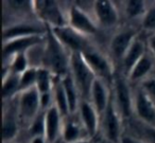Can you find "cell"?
Masks as SVG:
<instances>
[{
    "mask_svg": "<svg viewBox=\"0 0 155 143\" xmlns=\"http://www.w3.org/2000/svg\"><path fill=\"white\" fill-rule=\"evenodd\" d=\"M72 67L73 71H74L75 79H77L78 85L80 87L81 91L85 94L88 96L91 88L93 87V73L89 70L87 65L84 63L83 58L80 55L74 54L72 57Z\"/></svg>",
    "mask_w": 155,
    "mask_h": 143,
    "instance_id": "6da1fadb",
    "label": "cell"
},
{
    "mask_svg": "<svg viewBox=\"0 0 155 143\" xmlns=\"http://www.w3.org/2000/svg\"><path fill=\"white\" fill-rule=\"evenodd\" d=\"M47 60L54 71L58 73H63L66 70V60L61 48L54 38L50 37L49 47L47 51Z\"/></svg>",
    "mask_w": 155,
    "mask_h": 143,
    "instance_id": "7a4b0ae2",
    "label": "cell"
},
{
    "mask_svg": "<svg viewBox=\"0 0 155 143\" xmlns=\"http://www.w3.org/2000/svg\"><path fill=\"white\" fill-rule=\"evenodd\" d=\"M70 20H71V24L75 29H78V30H81L83 32H87V33L96 32L95 26L91 24V21L88 19V17L86 15H84L80 10L75 9V8L71 9Z\"/></svg>",
    "mask_w": 155,
    "mask_h": 143,
    "instance_id": "3957f363",
    "label": "cell"
},
{
    "mask_svg": "<svg viewBox=\"0 0 155 143\" xmlns=\"http://www.w3.org/2000/svg\"><path fill=\"white\" fill-rule=\"evenodd\" d=\"M54 33L63 43L68 45L72 49L79 50L83 47L82 38L79 35L75 34L72 30H69V29L66 28H55Z\"/></svg>",
    "mask_w": 155,
    "mask_h": 143,
    "instance_id": "277c9868",
    "label": "cell"
},
{
    "mask_svg": "<svg viewBox=\"0 0 155 143\" xmlns=\"http://www.w3.org/2000/svg\"><path fill=\"white\" fill-rule=\"evenodd\" d=\"M96 11L100 21L104 24H113L117 19L116 12L108 1H97Z\"/></svg>",
    "mask_w": 155,
    "mask_h": 143,
    "instance_id": "5b68a950",
    "label": "cell"
},
{
    "mask_svg": "<svg viewBox=\"0 0 155 143\" xmlns=\"http://www.w3.org/2000/svg\"><path fill=\"white\" fill-rule=\"evenodd\" d=\"M38 106V96L35 90H29L21 99V111L27 118L32 117Z\"/></svg>",
    "mask_w": 155,
    "mask_h": 143,
    "instance_id": "8992f818",
    "label": "cell"
},
{
    "mask_svg": "<svg viewBox=\"0 0 155 143\" xmlns=\"http://www.w3.org/2000/svg\"><path fill=\"white\" fill-rule=\"evenodd\" d=\"M137 110L142 119L149 122L155 121V109L152 106L150 100L143 93L138 94L137 99Z\"/></svg>",
    "mask_w": 155,
    "mask_h": 143,
    "instance_id": "52a82bcc",
    "label": "cell"
},
{
    "mask_svg": "<svg viewBox=\"0 0 155 143\" xmlns=\"http://www.w3.org/2000/svg\"><path fill=\"white\" fill-rule=\"evenodd\" d=\"M46 127H47V136L49 141H53L58 134V112L56 108L49 109L46 118Z\"/></svg>",
    "mask_w": 155,
    "mask_h": 143,
    "instance_id": "ba28073f",
    "label": "cell"
},
{
    "mask_svg": "<svg viewBox=\"0 0 155 143\" xmlns=\"http://www.w3.org/2000/svg\"><path fill=\"white\" fill-rule=\"evenodd\" d=\"M106 130H107V136L110 140L116 141L119 132V126H118V120L114 112L112 105H110L106 112Z\"/></svg>",
    "mask_w": 155,
    "mask_h": 143,
    "instance_id": "9c48e42d",
    "label": "cell"
},
{
    "mask_svg": "<svg viewBox=\"0 0 155 143\" xmlns=\"http://www.w3.org/2000/svg\"><path fill=\"white\" fill-rule=\"evenodd\" d=\"M85 58H86L87 63L95 69L96 71L102 75H108L110 73V68H108L107 63L105 62L104 58H102L100 55L96 53H87L85 54Z\"/></svg>",
    "mask_w": 155,
    "mask_h": 143,
    "instance_id": "30bf717a",
    "label": "cell"
},
{
    "mask_svg": "<svg viewBox=\"0 0 155 143\" xmlns=\"http://www.w3.org/2000/svg\"><path fill=\"white\" fill-rule=\"evenodd\" d=\"M117 94H118V100L121 105V109H122L123 113L125 115H130V110H131V101H130V92L127 87L122 81L118 82L117 85Z\"/></svg>",
    "mask_w": 155,
    "mask_h": 143,
    "instance_id": "8fae6325",
    "label": "cell"
},
{
    "mask_svg": "<svg viewBox=\"0 0 155 143\" xmlns=\"http://www.w3.org/2000/svg\"><path fill=\"white\" fill-rule=\"evenodd\" d=\"M132 39V33H121L119 34L113 41V51L116 54V56L120 57L123 55L125 50L127 49V46L130 45V41Z\"/></svg>",
    "mask_w": 155,
    "mask_h": 143,
    "instance_id": "7c38bea8",
    "label": "cell"
},
{
    "mask_svg": "<svg viewBox=\"0 0 155 143\" xmlns=\"http://www.w3.org/2000/svg\"><path fill=\"white\" fill-rule=\"evenodd\" d=\"M81 112H82L83 120L86 124V127L88 129L89 134L94 135L96 132V115L93 108L87 103H83L82 107H81Z\"/></svg>",
    "mask_w": 155,
    "mask_h": 143,
    "instance_id": "4fadbf2b",
    "label": "cell"
},
{
    "mask_svg": "<svg viewBox=\"0 0 155 143\" xmlns=\"http://www.w3.org/2000/svg\"><path fill=\"white\" fill-rule=\"evenodd\" d=\"M37 39L35 37H26V38H19L17 41H14L10 43L9 45L5 46V54H11L13 52L20 51L29 46L33 45L36 43Z\"/></svg>",
    "mask_w": 155,
    "mask_h": 143,
    "instance_id": "5bb4252c",
    "label": "cell"
},
{
    "mask_svg": "<svg viewBox=\"0 0 155 143\" xmlns=\"http://www.w3.org/2000/svg\"><path fill=\"white\" fill-rule=\"evenodd\" d=\"M93 93L95 98V103L98 110L102 111L105 108L106 105V93L103 86L101 85L99 81H95L93 84Z\"/></svg>",
    "mask_w": 155,
    "mask_h": 143,
    "instance_id": "9a60e30c",
    "label": "cell"
},
{
    "mask_svg": "<svg viewBox=\"0 0 155 143\" xmlns=\"http://www.w3.org/2000/svg\"><path fill=\"white\" fill-rule=\"evenodd\" d=\"M63 87L66 92L67 101H68V107L69 110L73 111L75 109V102H77V96H75L74 91V86H73L72 80L70 77H66L64 80V83H63Z\"/></svg>",
    "mask_w": 155,
    "mask_h": 143,
    "instance_id": "2e32d148",
    "label": "cell"
},
{
    "mask_svg": "<svg viewBox=\"0 0 155 143\" xmlns=\"http://www.w3.org/2000/svg\"><path fill=\"white\" fill-rule=\"evenodd\" d=\"M39 31H41L39 29L35 28V27H31V26L14 27V28L5 31V38H8V37H14V36H20V35L33 34V33H38Z\"/></svg>",
    "mask_w": 155,
    "mask_h": 143,
    "instance_id": "e0dca14e",
    "label": "cell"
},
{
    "mask_svg": "<svg viewBox=\"0 0 155 143\" xmlns=\"http://www.w3.org/2000/svg\"><path fill=\"white\" fill-rule=\"evenodd\" d=\"M44 11H45V14L50 20L56 22L58 24H61L63 22L62 16H61L60 12L58 11V9H56L53 2L44 1Z\"/></svg>",
    "mask_w": 155,
    "mask_h": 143,
    "instance_id": "ac0fdd59",
    "label": "cell"
},
{
    "mask_svg": "<svg viewBox=\"0 0 155 143\" xmlns=\"http://www.w3.org/2000/svg\"><path fill=\"white\" fill-rule=\"evenodd\" d=\"M141 52H142V46L140 43H135L132 46L131 50H130L127 57H125V67H127V69H130L135 64L136 60L139 58Z\"/></svg>",
    "mask_w": 155,
    "mask_h": 143,
    "instance_id": "d6986e66",
    "label": "cell"
},
{
    "mask_svg": "<svg viewBox=\"0 0 155 143\" xmlns=\"http://www.w3.org/2000/svg\"><path fill=\"white\" fill-rule=\"evenodd\" d=\"M151 68V63L147 57H142L139 60V62L137 63L134 70L132 72V80H137L139 77H141L142 75H144L149 71V69Z\"/></svg>",
    "mask_w": 155,
    "mask_h": 143,
    "instance_id": "ffe728a7",
    "label": "cell"
},
{
    "mask_svg": "<svg viewBox=\"0 0 155 143\" xmlns=\"http://www.w3.org/2000/svg\"><path fill=\"white\" fill-rule=\"evenodd\" d=\"M56 102H58V106L62 113H67L69 107H68V101H67L66 92L65 89L62 86H58L56 88Z\"/></svg>",
    "mask_w": 155,
    "mask_h": 143,
    "instance_id": "44dd1931",
    "label": "cell"
},
{
    "mask_svg": "<svg viewBox=\"0 0 155 143\" xmlns=\"http://www.w3.org/2000/svg\"><path fill=\"white\" fill-rule=\"evenodd\" d=\"M37 86L41 92L46 93L49 89V75L46 70H39L37 73Z\"/></svg>",
    "mask_w": 155,
    "mask_h": 143,
    "instance_id": "7402d4cb",
    "label": "cell"
},
{
    "mask_svg": "<svg viewBox=\"0 0 155 143\" xmlns=\"http://www.w3.org/2000/svg\"><path fill=\"white\" fill-rule=\"evenodd\" d=\"M142 10H143V3H142V1L131 0V1H129V3H127V11L131 16L139 15L142 12Z\"/></svg>",
    "mask_w": 155,
    "mask_h": 143,
    "instance_id": "603a6c76",
    "label": "cell"
},
{
    "mask_svg": "<svg viewBox=\"0 0 155 143\" xmlns=\"http://www.w3.org/2000/svg\"><path fill=\"white\" fill-rule=\"evenodd\" d=\"M16 132V125L12 120H9L5 123L3 125V129H2V135H3V139L7 140V139H11L12 137L15 135Z\"/></svg>",
    "mask_w": 155,
    "mask_h": 143,
    "instance_id": "cb8c5ba5",
    "label": "cell"
},
{
    "mask_svg": "<svg viewBox=\"0 0 155 143\" xmlns=\"http://www.w3.org/2000/svg\"><path fill=\"white\" fill-rule=\"evenodd\" d=\"M35 79H37V74H36V72H35V70H33V69L28 70L22 75L21 81H20V87L21 88L27 87V86H29L30 84H32Z\"/></svg>",
    "mask_w": 155,
    "mask_h": 143,
    "instance_id": "d4e9b609",
    "label": "cell"
},
{
    "mask_svg": "<svg viewBox=\"0 0 155 143\" xmlns=\"http://www.w3.org/2000/svg\"><path fill=\"white\" fill-rule=\"evenodd\" d=\"M65 139L66 141H72L79 135V129H78L77 126H74L72 123L67 124L66 128H65Z\"/></svg>",
    "mask_w": 155,
    "mask_h": 143,
    "instance_id": "484cf974",
    "label": "cell"
},
{
    "mask_svg": "<svg viewBox=\"0 0 155 143\" xmlns=\"http://www.w3.org/2000/svg\"><path fill=\"white\" fill-rule=\"evenodd\" d=\"M17 84H18L17 80H16L15 77H11V79L8 80L5 83V85H3V90H2L3 96H9V94H11L12 92L16 89Z\"/></svg>",
    "mask_w": 155,
    "mask_h": 143,
    "instance_id": "4316f807",
    "label": "cell"
},
{
    "mask_svg": "<svg viewBox=\"0 0 155 143\" xmlns=\"http://www.w3.org/2000/svg\"><path fill=\"white\" fill-rule=\"evenodd\" d=\"M26 66H27L26 57H25L24 54H19V55L15 58V62H14V65H13L14 70L17 71V72H20V71L25 70Z\"/></svg>",
    "mask_w": 155,
    "mask_h": 143,
    "instance_id": "83f0119b",
    "label": "cell"
},
{
    "mask_svg": "<svg viewBox=\"0 0 155 143\" xmlns=\"http://www.w3.org/2000/svg\"><path fill=\"white\" fill-rule=\"evenodd\" d=\"M44 120L43 117H39L36 121L34 122L32 128H31V132L32 135H39L44 132Z\"/></svg>",
    "mask_w": 155,
    "mask_h": 143,
    "instance_id": "f1b7e54d",
    "label": "cell"
},
{
    "mask_svg": "<svg viewBox=\"0 0 155 143\" xmlns=\"http://www.w3.org/2000/svg\"><path fill=\"white\" fill-rule=\"evenodd\" d=\"M144 27L149 29H155V9H152L148 13L144 20Z\"/></svg>",
    "mask_w": 155,
    "mask_h": 143,
    "instance_id": "f546056e",
    "label": "cell"
},
{
    "mask_svg": "<svg viewBox=\"0 0 155 143\" xmlns=\"http://www.w3.org/2000/svg\"><path fill=\"white\" fill-rule=\"evenodd\" d=\"M146 89L151 98L153 99V101L155 102V81H150L146 83Z\"/></svg>",
    "mask_w": 155,
    "mask_h": 143,
    "instance_id": "4dcf8cb0",
    "label": "cell"
},
{
    "mask_svg": "<svg viewBox=\"0 0 155 143\" xmlns=\"http://www.w3.org/2000/svg\"><path fill=\"white\" fill-rule=\"evenodd\" d=\"M148 137L152 140L153 143H155V129H150L148 132Z\"/></svg>",
    "mask_w": 155,
    "mask_h": 143,
    "instance_id": "1f68e13d",
    "label": "cell"
},
{
    "mask_svg": "<svg viewBox=\"0 0 155 143\" xmlns=\"http://www.w3.org/2000/svg\"><path fill=\"white\" fill-rule=\"evenodd\" d=\"M48 99H49V96H48V94H47V93H44L43 99H41V103H43L44 106H46V105H47V103H48Z\"/></svg>",
    "mask_w": 155,
    "mask_h": 143,
    "instance_id": "d6a6232c",
    "label": "cell"
},
{
    "mask_svg": "<svg viewBox=\"0 0 155 143\" xmlns=\"http://www.w3.org/2000/svg\"><path fill=\"white\" fill-rule=\"evenodd\" d=\"M123 143H139L137 141H134L132 139H129V138H124L123 139Z\"/></svg>",
    "mask_w": 155,
    "mask_h": 143,
    "instance_id": "836d02e7",
    "label": "cell"
},
{
    "mask_svg": "<svg viewBox=\"0 0 155 143\" xmlns=\"http://www.w3.org/2000/svg\"><path fill=\"white\" fill-rule=\"evenodd\" d=\"M32 143H44V141H43V139H41V138H36V139H34V140H33Z\"/></svg>",
    "mask_w": 155,
    "mask_h": 143,
    "instance_id": "e575fe53",
    "label": "cell"
},
{
    "mask_svg": "<svg viewBox=\"0 0 155 143\" xmlns=\"http://www.w3.org/2000/svg\"><path fill=\"white\" fill-rule=\"evenodd\" d=\"M151 46H152L153 50H154V51H155V37H154V38L151 39Z\"/></svg>",
    "mask_w": 155,
    "mask_h": 143,
    "instance_id": "d590c367",
    "label": "cell"
},
{
    "mask_svg": "<svg viewBox=\"0 0 155 143\" xmlns=\"http://www.w3.org/2000/svg\"><path fill=\"white\" fill-rule=\"evenodd\" d=\"M79 143H87V142H79Z\"/></svg>",
    "mask_w": 155,
    "mask_h": 143,
    "instance_id": "8d00e7d4",
    "label": "cell"
}]
</instances>
